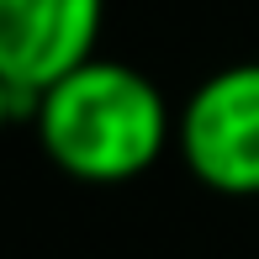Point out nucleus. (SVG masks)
<instances>
[{"mask_svg": "<svg viewBox=\"0 0 259 259\" xmlns=\"http://www.w3.org/2000/svg\"><path fill=\"white\" fill-rule=\"evenodd\" d=\"M37 138L69 180L122 185L169 143V106L138 69L90 58L37 96Z\"/></svg>", "mask_w": 259, "mask_h": 259, "instance_id": "f257e3e1", "label": "nucleus"}, {"mask_svg": "<svg viewBox=\"0 0 259 259\" xmlns=\"http://www.w3.org/2000/svg\"><path fill=\"white\" fill-rule=\"evenodd\" d=\"M175 138L206 191L259 196V64H233L196 85Z\"/></svg>", "mask_w": 259, "mask_h": 259, "instance_id": "f03ea898", "label": "nucleus"}, {"mask_svg": "<svg viewBox=\"0 0 259 259\" xmlns=\"http://www.w3.org/2000/svg\"><path fill=\"white\" fill-rule=\"evenodd\" d=\"M106 0H0V74L37 101L96 58Z\"/></svg>", "mask_w": 259, "mask_h": 259, "instance_id": "7ed1b4c3", "label": "nucleus"}, {"mask_svg": "<svg viewBox=\"0 0 259 259\" xmlns=\"http://www.w3.org/2000/svg\"><path fill=\"white\" fill-rule=\"evenodd\" d=\"M21 101H27V96H21V90H16V85H11V79H6V74H0V127H6V122H11V116H16V111H21Z\"/></svg>", "mask_w": 259, "mask_h": 259, "instance_id": "20e7f679", "label": "nucleus"}]
</instances>
